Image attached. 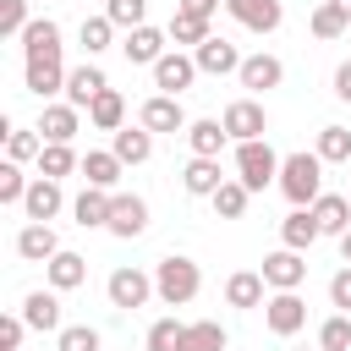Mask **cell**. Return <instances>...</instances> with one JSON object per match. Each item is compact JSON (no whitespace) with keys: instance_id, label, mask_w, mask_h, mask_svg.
Wrapping results in <instances>:
<instances>
[{"instance_id":"cell-1","label":"cell","mask_w":351,"mask_h":351,"mask_svg":"<svg viewBox=\"0 0 351 351\" xmlns=\"http://www.w3.org/2000/svg\"><path fill=\"white\" fill-rule=\"evenodd\" d=\"M280 192L291 197V208H313L318 197H324V159L318 154H285V165H280Z\"/></svg>"},{"instance_id":"cell-2","label":"cell","mask_w":351,"mask_h":351,"mask_svg":"<svg viewBox=\"0 0 351 351\" xmlns=\"http://www.w3.org/2000/svg\"><path fill=\"white\" fill-rule=\"evenodd\" d=\"M154 291H159L165 307H186V302L203 291V269H197L192 258L170 252V258H159V269H154Z\"/></svg>"},{"instance_id":"cell-3","label":"cell","mask_w":351,"mask_h":351,"mask_svg":"<svg viewBox=\"0 0 351 351\" xmlns=\"http://www.w3.org/2000/svg\"><path fill=\"white\" fill-rule=\"evenodd\" d=\"M280 154L269 148V137H258V143H236V181L247 186V192H263L269 181H280Z\"/></svg>"},{"instance_id":"cell-4","label":"cell","mask_w":351,"mask_h":351,"mask_svg":"<svg viewBox=\"0 0 351 351\" xmlns=\"http://www.w3.org/2000/svg\"><path fill=\"white\" fill-rule=\"evenodd\" d=\"M104 296H110V307H121V313H137L148 296H159L154 291V274H143V269H132V263H121L115 274H110V285H104Z\"/></svg>"},{"instance_id":"cell-5","label":"cell","mask_w":351,"mask_h":351,"mask_svg":"<svg viewBox=\"0 0 351 351\" xmlns=\"http://www.w3.org/2000/svg\"><path fill=\"white\" fill-rule=\"evenodd\" d=\"M219 121H225L230 143H258V137L269 132V115H263V104H258V99H230Z\"/></svg>"},{"instance_id":"cell-6","label":"cell","mask_w":351,"mask_h":351,"mask_svg":"<svg viewBox=\"0 0 351 351\" xmlns=\"http://www.w3.org/2000/svg\"><path fill=\"white\" fill-rule=\"evenodd\" d=\"M263 324H269V335L291 340V335L307 324V302H302L296 291H274V296L263 302Z\"/></svg>"},{"instance_id":"cell-7","label":"cell","mask_w":351,"mask_h":351,"mask_svg":"<svg viewBox=\"0 0 351 351\" xmlns=\"http://www.w3.org/2000/svg\"><path fill=\"white\" fill-rule=\"evenodd\" d=\"M66 66H60V55H33V60H22V82H27V93H38V99H55V93H66Z\"/></svg>"},{"instance_id":"cell-8","label":"cell","mask_w":351,"mask_h":351,"mask_svg":"<svg viewBox=\"0 0 351 351\" xmlns=\"http://www.w3.org/2000/svg\"><path fill=\"white\" fill-rule=\"evenodd\" d=\"M137 126L143 132H186L192 121H186V110H181V99H170V93H154V99H143V110H137Z\"/></svg>"},{"instance_id":"cell-9","label":"cell","mask_w":351,"mask_h":351,"mask_svg":"<svg viewBox=\"0 0 351 351\" xmlns=\"http://www.w3.org/2000/svg\"><path fill=\"white\" fill-rule=\"evenodd\" d=\"M197 77H203V71H197V60H192V55H181V49H170V55L154 66V88H159V93H170V99H181Z\"/></svg>"},{"instance_id":"cell-10","label":"cell","mask_w":351,"mask_h":351,"mask_svg":"<svg viewBox=\"0 0 351 351\" xmlns=\"http://www.w3.org/2000/svg\"><path fill=\"white\" fill-rule=\"evenodd\" d=\"M104 230L121 236V241L143 236V230H148V203H143L137 192H115V203H110V225H104Z\"/></svg>"},{"instance_id":"cell-11","label":"cell","mask_w":351,"mask_h":351,"mask_svg":"<svg viewBox=\"0 0 351 351\" xmlns=\"http://www.w3.org/2000/svg\"><path fill=\"white\" fill-rule=\"evenodd\" d=\"M192 60H197V71H203V77H230V71H241V60H247V55H241L230 38H219V33H214L208 44H197V49H192Z\"/></svg>"},{"instance_id":"cell-12","label":"cell","mask_w":351,"mask_h":351,"mask_svg":"<svg viewBox=\"0 0 351 351\" xmlns=\"http://www.w3.org/2000/svg\"><path fill=\"white\" fill-rule=\"evenodd\" d=\"M263 280H269V291H296L302 280H307V258L302 252H291V247H280V252H269L263 258V269H258Z\"/></svg>"},{"instance_id":"cell-13","label":"cell","mask_w":351,"mask_h":351,"mask_svg":"<svg viewBox=\"0 0 351 351\" xmlns=\"http://www.w3.org/2000/svg\"><path fill=\"white\" fill-rule=\"evenodd\" d=\"M165 44H170V33H159V27H132V33L121 38V55H126L132 66H159V60L170 55Z\"/></svg>"},{"instance_id":"cell-14","label":"cell","mask_w":351,"mask_h":351,"mask_svg":"<svg viewBox=\"0 0 351 351\" xmlns=\"http://www.w3.org/2000/svg\"><path fill=\"white\" fill-rule=\"evenodd\" d=\"M22 208H27V219H33V225H49V219L66 208V192H60V181H49V176H33V186H27Z\"/></svg>"},{"instance_id":"cell-15","label":"cell","mask_w":351,"mask_h":351,"mask_svg":"<svg viewBox=\"0 0 351 351\" xmlns=\"http://www.w3.org/2000/svg\"><path fill=\"white\" fill-rule=\"evenodd\" d=\"M22 318H27V329H38V335H60L66 324H60V291H27L22 296Z\"/></svg>"},{"instance_id":"cell-16","label":"cell","mask_w":351,"mask_h":351,"mask_svg":"<svg viewBox=\"0 0 351 351\" xmlns=\"http://www.w3.org/2000/svg\"><path fill=\"white\" fill-rule=\"evenodd\" d=\"M225 11H230L247 33H274V27L285 22V5H280V0H230Z\"/></svg>"},{"instance_id":"cell-17","label":"cell","mask_w":351,"mask_h":351,"mask_svg":"<svg viewBox=\"0 0 351 351\" xmlns=\"http://www.w3.org/2000/svg\"><path fill=\"white\" fill-rule=\"evenodd\" d=\"M104 88H110V77H104L93 60H82V66H71V77H66V104H71V110H88Z\"/></svg>"},{"instance_id":"cell-18","label":"cell","mask_w":351,"mask_h":351,"mask_svg":"<svg viewBox=\"0 0 351 351\" xmlns=\"http://www.w3.org/2000/svg\"><path fill=\"white\" fill-rule=\"evenodd\" d=\"M60 252V236H55V225H22L16 230V258H27V263H49Z\"/></svg>"},{"instance_id":"cell-19","label":"cell","mask_w":351,"mask_h":351,"mask_svg":"<svg viewBox=\"0 0 351 351\" xmlns=\"http://www.w3.org/2000/svg\"><path fill=\"white\" fill-rule=\"evenodd\" d=\"M44 280H49V291H77V285L88 280V258L71 252V247H60V252L44 263Z\"/></svg>"},{"instance_id":"cell-20","label":"cell","mask_w":351,"mask_h":351,"mask_svg":"<svg viewBox=\"0 0 351 351\" xmlns=\"http://www.w3.org/2000/svg\"><path fill=\"white\" fill-rule=\"evenodd\" d=\"M263 291H269V280H263L258 269H236V274L225 280V302H230V307H241V313L263 307V302H269Z\"/></svg>"},{"instance_id":"cell-21","label":"cell","mask_w":351,"mask_h":351,"mask_svg":"<svg viewBox=\"0 0 351 351\" xmlns=\"http://www.w3.org/2000/svg\"><path fill=\"white\" fill-rule=\"evenodd\" d=\"M236 77H241V88L269 93V88H280V82H285V66H280L274 55H263V49H258V55H247V60H241V71H236Z\"/></svg>"},{"instance_id":"cell-22","label":"cell","mask_w":351,"mask_h":351,"mask_svg":"<svg viewBox=\"0 0 351 351\" xmlns=\"http://www.w3.org/2000/svg\"><path fill=\"white\" fill-rule=\"evenodd\" d=\"M77 126H82V110H71V104H44V115H38L33 132H38L44 143H71Z\"/></svg>"},{"instance_id":"cell-23","label":"cell","mask_w":351,"mask_h":351,"mask_svg":"<svg viewBox=\"0 0 351 351\" xmlns=\"http://www.w3.org/2000/svg\"><path fill=\"white\" fill-rule=\"evenodd\" d=\"M121 170H126V165L115 159V148H88V154H82V181L99 186V192H115Z\"/></svg>"},{"instance_id":"cell-24","label":"cell","mask_w":351,"mask_h":351,"mask_svg":"<svg viewBox=\"0 0 351 351\" xmlns=\"http://www.w3.org/2000/svg\"><path fill=\"white\" fill-rule=\"evenodd\" d=\"M110 203H115V192L82 186V192L71 197V214H77V225H82V230H99V225H110Z\"/></svg>"},{"instance_id":"cell-25","label":"cell","mask_w":351,"mask_h":351,"mask_svg":"<svg viewBox=\"0 0 351 351\" xmlns=\"http://www.w3.org/2000/svg\"><path fill=\"white\" fill-rule=\"evenodd\" d=\"M313 219H318V230H324V236H335V241H340V236L351 230V197L324 192V197L313 203Z\"/></svg>"},{"instance_id":"cell-26","label":"cell","mask_w":351,"mask_h":351,"mask_svg":"<svg viewBox=\"0 0 351 351\" xmlns=\"http://www.w3.org/2000/svg\"><path fill=\"white\" fill-rule=\"evenodd\" d=\"M318 236H324V230H318L313 208H291V214L280 219V247H291V252H307Z\"/></svg>"},{"instance_id":"cell-27","label":"cell","mask_w":351,"mask_h":351,"mask_svg":"<svg viewBox=\"0 0 351 351\" xmlns=\"http://www.w3.org/2000/svg\"><path fill=\"white\" fill-rule=\"evenodd\" d=\"M225 181H230V176H219V159H186V170H181V186H186L192 197H214Z\"/></svg>"},{"instance_id":"cell-28","label":"cell","mask_w":351,"mask_h":351,"mask_svg":"<svg viewBox=\"0 0 351 351\" xmlns=\"http://www.w3.org/2000/svg\"><path fill=\"white\" fill-rule=\"evenodd\" d=\"M186 143H192V159H219V148L230 143V132H225V121H192Z\"/></svg>"},{"instance_id":"cell-29","label":"cell","mask_w":351,"mask_h":351,"mask_svg":"<svg viewBox=\"0 0 351 351\" xmlns=\"http://www.w3.org/2000/svg\"><path fill=\"white\" fill-rule=\"evenodd\" d=\"M33 55H60V27L49 16H33L22 33V60H33Z\"/></svg>"},{"instance_id":"cell-30","label":"cell","mask_w":351,"mask_h":351,"mask_svg":"<svg viewBox=\"0 0 351 351\" xmlns=\"http://www.w3.org/2000/svg\"><path fill=\"white\" fill-rule=\"evenodd\" d=\"M88 121H93L99 132H110V137H115V132L126 126V99H121L115 88H104V93H99V99L88 104Z\"/></svg>"},{"instance_id":"cell-31","label":"cell","mask_w":351,"mask_h":351,"mask_svg":"<svg viewBox=\"0 0 351 351\" xmlns=\"http://www.w3.org/2000/svg\"><path fill=\"white\" fill-rule=\"evenodd\" d=\"M110 148H115L121 165H143V159L154 154V132H143V126H121V132L110 137Z\"/></svg>"},{"instance_id":"cell-32","label":"cell","mask_w":351,"mask_h":351,"mask_svg":"<svg viewBox=\"0 0 351 351\" xmlns=\"http://www.w3.org/2000/svg\"><path fill=\"white\" fill-rule=\"evenodd\" d=\"M225 340H230V335H225L214 318H197V324L181 329V346H176V351H225Z\"/></svg>"},{"instance_id":"cell-33","label":"cell","mask_w":351,"mask_h":351,"mask_svg":"<svg viewBox=\"0 0 351 351\" xmlns=\"http://www.w3.org/2000/svg\"><path fill=\"white\" fill-rule=\"evenodd\" d=\"M313 154H318L324 165H346V159H351V126H335V121L318 126V148H313Z\"/></svg>"},{"instance_id":"cell-34","label":"cell","mask_w":351,"mask_h":351,"mask_svg":"<svg viewBox=\"0 0 351 351\" xmlns=\"http://www.w3.org/2000/svg\"><path fill=\"white\" fill-rule=\"evenodd\" d=\"M165 33H170V44H181V49H197V44H208V38H214V33H208V22H203V16H186V11H176Z\"/></svg>"},{"instance_id":"cell-35","label":"cell","mask_w":351,"mask_h":351,"mask_svg":"<svg viewBox=\"0 0 351 351\" xmlns=\"http://www.w3.org/2000/svg\"><path fill=\"white\" fill-rule=\"evenodd\" d=\"M71 170H82V159L71 154V143H44V154H38V176L60 181V176H71Z\"/></svg>"},{"instance_id":"cell-36","label":"cell","mask_w":351,"mask_h":351,"mask_svg":"<svg viewBox=\"0 0 351 351\" xmlns=\"http://www.w3.org/2000/svg\"><path fill=\"white\" fill-rule=\"evenodd\" d=\"M307 27H313L318 38H346V33H351V16H346V11H335L329 0H318V5H313V16H307Z\"/></svg>"},{"instance_id":"cell-37","label":"cell","mask_w":351,"mask_h":351,"mask_svg":"<svg viewBox=\"0 0 351 351\" xmlns=\"http://www.w3.org/2000/svg\"><path fill=\"white\" fill-rule=\"evenodd\" d=\"M38 154H44V137H38V132L5 126V159H11V165H27V159H38Z\"/></svg>"},{"instance_id":"cell-38","label":"cell","mask_w":351,"mask_h":351,"mask_svg":"<svg viewBox=\"0 0 351 351\" xmlns=\"http://www.w3.org/2000/svg\"><path fill=\"white\" fill-rule=\"evenodd\" d=\"M77 38H82V49H88V60H93V55H104V49H110V38H115V22H110V16H82Z\"/></svg>"},{"instance_id":"cell-39","label":"cell","mask_w":351,"mask_h":351,"mask_svg":"<svg viewBox=\"0 0 351 351\" xmlns=\"http://www.w3.org/2000/svg\"><path fill=\"white\" fill-rule=\"evenodd\" d=\"M208 203H214V214H219V219H241V214H247V203H252V192H247L241 181H225Z\"/></svg>"},{"instance_id":"cell-40","label":"cell","mask_w":351,"mask_h":351,"mask_svg":"<svg viewBox=\"0 0 351 351\" xmlns=\"http://www.w3.org/2000/svg\"><path fill=\"white\" fill-rule=\"evenodd\" d=\"M318 351H351V313H335L318 324Z\"/></svg>"},{"instance_id":"cell-41","label":"cell","mask_w":351,"mask_h":351,"mask_svg":"<svg viewBox=\"0 0 351 351\" xmlns=\"http://www.w3.org/2000/svg\"><path fill=\"white\" fill-rule=\"evenodd\" d=\"M104 16L115 22V27H148V0H104Z\"/></svg>"},{"instance_id":"cell-42","label":"cell","mask_w":351,"mask_h":351,"mask_svg":"<svg viewBox=\"0 0 351 351\" xmlns=\"http://www.w3.org/2000/svg\"><path fill=\"white\" fill-rule=\"evenodd\" d=\"M55 351H99V329L93 324H66L55 335Z\"/></svg>"},{"instance_id":"cell-43","label":"cell","mask_w":351,"mask_h":351,"mask_svg":"<svg viewBox=\"0 0 351 351\" xmlns=\"http://www.w3.org/2000/svg\"><path fill=\"white\" fill-rule=\"evenodd\" d=\"M181 329H186L181 318H154L148 324V351H176L181 346Z\"/></svg>"},{"instance_id":"cell-44","label":"cell","mask_w":351,"mask_h":351,"mask_svg":"<svg viewBox=\"0 0 351 351\" xmlns=\"http://www.w3.org/2000/svg\"><path fill=\"white\" fill-rule=\"evenodd\" d=\"M27 186H33V181L22 176V165H11V159H5V165H0V203H22V197H27Z\"/></svg>"},{"instance_id":"cell-45","label":"cell","mask_w":351,"mask_h":351,"mask_svg":"<svg viewBox=\"0 0 351 351\" xmlns=\"http://www.w3.org/2000/svg\"><path fill=\"white\" fill-rule=\"evenodd\" d=\"M27 22H33V16H27V0H0V33H5V38H22Z\"/></svg>"},{"instance_id":"cell-46","label":"cell","mask_w":351,"mask_h":351,"mask_svg":"<svg viewBox=\"0 0 351 351\" xmlns=\"http://www.w3.org/2000/svg\"><path fill=\"white\" fill-rule=\"evenodd\" d=\"M22 335H27V318H22V313H5V318H0V351H16Z\"/></svg>"},{"instance_id":"cell-47","label":"cell","mask_w":351,"mask_h":351,"mask_svg":"<svg viewBox=\"0 0 351 351\" xmlns=\"http://www.w3.org/2000/svg\"><path fill=\"white\" fill-rule=\"evenodd\" d=\"M329 307H340V313H351V263L329 280Z\"/></svg>"},{"instance_id":"cell-48","label":"cell","mask_w":351,"mask_h":351,"mask_svg":"<svg viewBox=\"0 0 351 351\" xmlns=\"http://www.w3.org/2000/svg\"><path fill=\"white\" fill-rule=\"evenodd\" d=\"M176 11H186V16H203V22H214L219 0H176Z\"/></svg>"},{"instance_id":"cell-49","label":"cell","mask_w":351,"mask_h":351,"mask_svg":"<svg viewBox=\"0 0 351 351\" xmlns=\"http://www.w3.org/2000/svg\"><path fill=\"white\" fill-rule=\"evenodd\" d=\"M335 99H346V104H351V60H340V66H335Z\"/></svg>"},{"instance_id":"cell-50","label":"cell","mask_w":351,"mask_h":351,"mask_svg":"<svg viewBox=\"0 0 351 351\" xmlns=\"http://www.w3.org/2000/svg\"><path fill=\"white\" fill-rule=\"evenodd\" d=\"M340 258H346V263H351V230H346V236H340Z\"/></svg>"},{"instance_id":"cell-51","label":"cell","mask_w":351,"mask_h":351,"mask_svg":"<svg viewBox=\"0 0 351 351\" xmlns=\"http://www.w3.org/2000/svg\"><path fill=\"white\" fill-rule=\"evenodd\" d=\"M329 5H335V11H346V16H351V0H329Z\"/></svg>"},{"instance_id":"cell-52","label":"cell","mask_w":351,"mask_h":351,"mask_svg":"<svg viewBox=\"0 0 351 351\" xmlns=\"http://www.w3.org/2000/svg\"><path fill=\"white\" fill-rule=\"evenodd\" d=\"M225 5H230V0H225Z\"/></svg>"}]
</instances>
